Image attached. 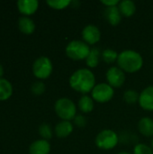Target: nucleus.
<instances>
[{
	"label": "nucleus",
	"mask_w": 153,
	"mask_h": 154,
	"mask_svg": "<svg viewBox=\"0 0 153 154\" xmlns=\"http://www.w3.org/2000/svg\"><path fill=\"white\" fill-rule=\"evenodd\" d=\"M69 87L83 95L91 93L96 83V76L94 72L88 68H81L75 70L69 77Z\"/></svg>",
	"instance_id": "f257e3e1"
},
{
	"label": "nucleus",
	"mask_w": 153,
	"mask_h": 154,
	"mask_svg": "<svg viewBox=\"0 0 153 154\" xmlns=\"http://www.w3.org/2000/svg\"><path fill=\"white\" fill-rule=\"evenodd\" d=\"M117 66L125 73H136L143 66L142 56L134 50L122 51L117 59Z\"/></svg>",
	"instance_id": "f03ea898"
},
{
	"label": "nucleus",
	"mask_w": 153,
	"mask_h": 154,
	"mask_svg": "<svg viewBox=\"0 0 153 154\" xmlns=\"http://www.w3.org/2000/svg\"><path fill=\"white\" fill-rule=\"evenodd\" d=\"M78 106L76 104L68 97H60L56 100L54 104V110L61 121H71L77 116Z\"/></svg>",
	"instance_id": "7ed1b4c3"
},
{
	"label": "nucleus",
	"mask_w": 153,
	"mask_h": 154,
	"mask_svg": "<svg viewBox=\"0 0 153 154\" xmlns=\"http://www.w3.org/2000/svg\"><path fill=\"white\" fill-rule=\"evenodd\" d=\"M90 51V46L84 41L80 40H73L69 42L65 48V53L67 57L76 61L86 60Z\"/></svg>",
	"instance_id": "20e7f679"
},
{
	"label": "nucleus",
	"mask_w": 153,
	"mask_h": 154,
	"mask_svg": "<svg viewBox=\"0 0 153 154\" xmlns=\"http://www.w3.org/2000/svg\"><path fill=\"white\" fill-rule=\"evenodd\" d=\"M119 143V136L114 130L104 129L95 138L96 146L103 151H109L115 148Z\"/></svg>",
	"instance_id": "39448f33"
},
{
	"label": "nucleus",
	"mask_w": 153,
	"mask_h": 154,
	"mask_svg": "<svg viewBox=\"0 0 153 154\" xmlns=\"http://www.w3.org/2000/svg\"><path fill=\"white\" fill-rule=\"evenodd\" d=\"M53 70V65L50 58L41 56L37 58L32 64V73L38 79H48Z\"/></svg>",
	"instance_id": "423d86ee"
},
{
	"label": "nucleus",
	"mask_w": 153,
	"mask_h": 154,
	"mask_svg": "<svg viewBox=\"0 0 153 154\" xmlns=\"http://www.w3.org/2000/svg\"><path fill=\"white\" fill-rule=\"evenodd\" d=\"M115 95V88L108 83H98L91 91V97L95 102L105 104L112 100Z\"/></svg>",
	"instance_id": "0eeeda50"
},
{
	"label": "nucleus",
	"mask_w": 153,
	"mask_h": 154,
	"mask_svg": "<svg viewBox=\"0 0 153 154\" xmlns=\"http://www.w3.org/2000/svg\"><path fill=\"white\" fill-rule=\"evenodd\" d=\"M106 83H108L114 88H121L125 82V72L122 70L118 66L110 67L106 73Z\"/></svg>",
	"instance_id": "6e6552de"
},
{
	"label": "nucleus",
	"mask_w": 153,
	"mask_h": 154,
	"mask_svg": "<svg viewBox=\"0 0 153 154\" xmlns=\"http://www.w3.org/2000/svg\"><path fill=\"white\" fill-rule=\"evenodd\" d=\"M81 36L83 41L90 45H95L101 40V32L99 28L95 25V24H87L86 25L82 32H81Z\"/></svg>",
	"instance_id": "1a4fd4ad"
},
{
	"label": "nucleus",
	"mask_w": 153,
	"mask_h": 154,
	"mask_svg": "<svg viewBox=\"0 0 153 154\" xmlns=\"http://www.w3.org/2000/svg\"><path fill=\"white\" fill-rule=\"evenodd\" d=\"M139 106L145 111L153 112V85L146 87L140 93Z\"/></svg>",
	"instance_id": "9d476101"
},
{
	"label": "nucleus",
	"mask_w": 153,
	"mask_h": 154,
	"mask_svg": "<svg viewBox=\"0 0 153 154\" xmlns=\"http://www.w3.org/2000/svg\"><path fill=\"white\" fill-rule=\"evenodd\" d=\"M16 5L18 11L23 16H30L38 10L39 2L37 0H18Z\"/></svg>",
	"instance_id": "9b49d317"
},
{
	"label": "nucleus",
	"mask_w": 153,
	"mask_h": 154,
	"mask_svg": "<svg viewBox=\"0 0 153 154\" xmlns=\"http://www.w3.org/2000/svg\"><path fill=\"white\" fill-rule=\"evenodd\" d=\"M50 144L49 141L39 139L30 144L29 154H50Z\"/></svg>",
	"instance_id": "f8f14e48"
},
{
	"label": "nucleus",
	"mask_w": 153,
	"mask_h": 154,
	"mask_svg": "<svg viewBox=\"0 0 153 154\" xmlns=\"http://www.w3.org/2000/svg\"><path fill=\"white\" fill-rule=\"evenodd\" d=\"M73 124L70 121H60L56 125L54 133L58 138L64 139L69 137L73 133Z\"/></svg>",
	"instance_id": "ddd939ff"
},
{
	"label": "nucleus",
	"mask_w": 153,
	"mask_h": 154,
	"mask_svg": "<svg viewBox=\"0 0 153 154\" xmlns=\"http://www.w3.org/2000/svg\"><path fill=\"white\" fill-rule=\"evenodd\" d=\"M105 17L108 23H110L113 26L118 25L123 18V15L117 6H112V7H106L105 10Z\"/></svg>",
	"instance_id": "4468645a"
},
{
	"label": "nucleus",
	"mask_w": 153,
	"mask_h": 154,
	"mask_svg": "<svg viewBox=\"0 0 153 154\" xmlns=\"http://www.w3.org/2000/svg\"><path fill=\"white\" fill-rule=\"evenodd\" d=\"M138 130L145 137H153V119L145 116L138 122Z\"/></svg>",
	"instance_id": "2eb2a0df"
},
{
	"label": "nucleus",
	"mask_w": 153,
	"mask_h": 154,
	"mask_svg": "<svg viewBox=\"0 0 153 154\" xmlns=\"http://www.w3.org/2000/svg\"><path fill=\"white\" fill-rule=\"evenodd\" d=\"M78 108L83 114H89L94 110L95 107V101L91 97V96L83 95L78 102Z\"/></svg>",
	"instance_id": "dca6fc26"
},
{
	"label": "nucleus",
	"mask_w": 153,
	"mask_h": 154,
	"mask_svg": "<svg viewBox=\"0 0 153 154\" xmlns=\"http://www.w3.org/2000/svg\"><path fill=\"white\" fill-rule=\"evenodd\" d=\"M18 28L24 34H32L35 31V23L29 16H21L18 19Z\"/></svg>",
	"instance_id": "f3484780"
},
{
	"label": "nucleus",
	"mask_w": 153,
	"mask_h": 154,
	"mask_svg": "<svg viewBox=\"0 0 153 154\" xmlns=\"http://www.w3.org/2000/svg\"><path fill=\"white\" fill-rule=\"evenodd\" d=\"M118 8L124 17H131L136 12V5L133 1L131 0L120 1Z\"/></svg>",
	"instance_id": "a211bd4d"
},
{
	"label": "nucleus",
	"mask_w": 153,
	"mask_h": 154,
	"mask_svg": "<svg viewBox=\"0 0 153 154\" xmlns=\"http://www.w3.org/2000/svg\"><path fill=\"white\" fill-rule=\"evenodd\" d=\"M100 58H101V51H100V50L97 47L91 48V51H90L87 58L85 60L87 68L88 69L96 68L98 66V64H99Z\"/></svg>",
	"instance_id": "6ab92c4d"
},
{
	"label": "nucleus",
	"mask_w": 153,
	"mask_h": 154,
	"mask_svg": "<svg viewBox=\"0 0 153 154\" xmlns=\"http://www.w3.org/2000/svg\"><path fill=\"white\" fill-rule=\"evenodd\" d=\"M13 86L11 82L4 78L0 79V101H5L12 97Z\"/></svg>",
	"instance_id": "aec40b11"
},
{
	"label": "nucleus",
	"mask_w": 153,
	"mask_h": 154,
	"mask_svg": "<svg viewBox=\"0 0 153 154\" xmlns=\"http://www.w3.org/2000/svg\"><path fill=\"white\" fill-rule=\"evenodd\" d=\"M119 53L113 49H105L101 52V58L106 64H113L117 61Z\"/></svg>",
	"instance_id": "412c9836"
},
{
	"label": "nucleus",
	"mask_w": 153,
	"mask_h": 154,
	"mask_svg": "<svg viewBox=\"0 0 153 154\" xmlns=\"http://www.w3.org/2000/svg\"><path fill=\"white\" fill-rule=\"evenodd\" d=\"M46 4L52 9L63 10L69 7L72 4V1L70 0H48L46 1Z\"/></svg>",
	"instance_id": "4be33fe9"
},
{
	"label": "nucleus",
	"mask_w": 153,
	"mask_h": 154,
	"mask_svg": "<svg viewBox=\"0 0 153 154\" xmlns=\"http://www.w3.org/2000/svg\"><path fill=\"white\" fill-rule=\"evenodd\" d=\"M140 93L134 89H128L124 93V100L129 105H134L139 101Z\"/></svg>",
	"instance_id": "5701e85b"
},
{
	"label": "nucleus",
	"mask_w": 153,
	"mask_h": 154,
	"mask_svg": "<svg viewBox=\"0 0 153 154\" xmlns=\"http://www.w3.org/2000/svg\"><path fill=\"white\" fill-rule=\"evenodd\" d=\"M38 132H39V134L41 137V139H44L47 141L51 139V137L53 135V132H52L51 127L46 123H43L39 126Z\"/></svg>",
	"instance_id": "b1692460"
},
{
	"label": "nucleus",
	"mask_w": 153,
	"mask_h": 154,
	"mask_svg": "<svg viewBox=\"0 0 153 154\" xmlns=\"http://www.w3.org/2000/svg\"><path fill=\"white\" fill-rule=\"evenodd\" d=\"M45 84L41 81V80H37L35 82H33L31 86V91L33 95L35 96H41L45 92Z\"/></svg>",
	"instance_id": "393cba45"
},
{
	"label": "nucleus",
	"mask_w": 153,
	"mask_h": 154,
	"mask_svg": "<svg viewBox=\"0 0 153 154\" xmlns=\"http://www.w3.org/2000/svg\"><path fill=\"white\" fill-rule=\"evenodd\" d=\"M133 154H153V150L145 143H137L133 147Z\"/></svg>",
	"instance_id": "a878e982"
},
{
	"label": "nucleus",
	"mask_w": 153,
	"mask_h": 154,
	"mask_svg": "<svg viewBox=\"0 0 153 154\" xmlns=\"http://www.w3.org/2000/svg\"><path fill=\"white\" fill-rule=\"evenodd\" d=\"M74 125H77L78 127H85L87 125V118L83 115H77L76 117L73 120Z\"/></svg>",
	"instance_id": "bb28decb"
},
{
	"label": "nucleus",
	"mask_w": 153,
	"mask_h": 154,
	"mask_svg": "<svg viewBox=\"0 0 153 154\" xmlns=\"http://www.w3.org/2000/svg\"><path fill=\"white\" fill-rule=\"evenodd\" d=\"M120 1L118 0H102L101 4L104 5L106 7H112V6H117L119 5Z\"/></svg>",
	"instance_id": "cd10ccee"
},
{
	"label": "nucleus",
	"mask_w": 153,
	"mask_h": 154,
	"mask_svg": "<svg viewBox=\"0 0 153 154\" xmlns=\"http://www.w3.org/2000/svg\"><path fill=\"white\" fill-rule=\"evenodd\" d=\"M3 75H4V68H3L2 64H0V79L3 77Z\"/></svg>",
	"instance_id": "c85d7f7f"
},
{
	"label": "nucleus",
	"mask_w": 153,
	"mask_h": 154,
	"mask_svg": "<svg viewBox=\"0 0 153 154\" xmlns=\"http://www.w3.org/2000/svg\"><path fill=\"white\" fill-rule=\"evenodd\" d=\"M116 154H131L130 152H118V153Z\"/></svg>",
	"instance_id": "c756f323"
},
{
	"label": "nucleus",
	"mask_w": 153,
	"mask_h": 154,
	"mask_svg": "<svg viewBox=\"0 0 153 154\" xmlns=\"http://www.w3.org/2000/svg\"><path fill=\"white\" fill-rule=\"evenodd\" d=\"M151 148H152V150H153V137H152V140H151Z\"/></svg>",
	"instance_id": "7c9ffc66"
},
{
	"label": "nucleus",
	"mask_w": 153,
	"mask_h": 154,
	"mask_svg": "<svg viewBox=\"0 0 153 154\" xmlns=\"http://www.w3.org/2000/svg\"><path fill=\"white\" fill-rule=\"evenodd\" d=\"M152 53H153V48H152Z\"/></svg>",
	"instance_id": "2f4dec72"
},
{
	"label": "nucleus",
	"mask_w": 153,
	"mask_h": 154,
	"mask_svg": "<svg viewBox=\"0 0 153 154\" xmlns=\"http://www.w3.org/2000/svg\"><path fill=\"white\" fill-rule=\"evenodd\" d=\"M152 69H153V68H152Z\"/></svg>",
	"instance_id": "473e14b6"
}]
</instances>
